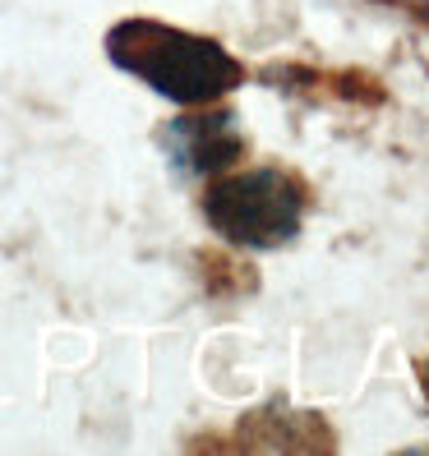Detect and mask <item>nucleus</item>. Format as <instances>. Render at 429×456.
I'll return each mask as SVG.
<instances>
[{
	"mask_svg": "<svg viewBox=\"0 0 429 456\" xmlns=\"http://www.w3.org/2000/svg\"><path fill=\"white\" fill-rule=\"evenodd\" d=\"M106 61L176 106H212L245 84V65L218 37L171 28L162 19H120L106 33Z\"/></svg>",
	"mask_w": 429,
	"mask_h": 456,
	"instance_id": "nucleus-1",
	"label": "nucleus"
},
{
	"mask_svg": "<svg viewBox=\"0 0 429 456\" xmlns=\"http://www.w3.org/2000/svg\"><path fill=\"white\" fill-rule=\"evenodd\" d=\"M305 217L309 184L282 167H231L203 184V222L235 249H286Z\"/></svg>",
	"mask_w": 429,
	"mask_h": 456,
	"instance_id": "nucleus-2",
	"label": "nucleus"
},
{
	"mask_svg": "<svg viewBox=\"0 0 429 456\" xmlns=\"http://www.w3.org/2000/svg\"><path fill=\"white\" fill-rule=\"evenodd\" d=\"M162 152L180 175H218L245 157V129L227 106H185V116L162 125Z\"/></svg>",
	"mask_w": 429,
	"mask_h": 456,
	"instance_id": "nucleus-3",
	"label": "nucleus"
},
{
	"mask_svg": "<svg viewBox=\"0 0 429 456\" xmlns=\"http://www.w3.org/2000/svg\"><path fill=\"white\" fill-rule=\"evenodd\" d=\"M397 5H411V10H420V14H429V0H397Z\"/></svg>",
	"mask_w": 429,
	"mask_h": 456,
	"instance_id": "nucleus-4",
	"label": "nucleus"
}]
</instances>
